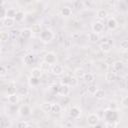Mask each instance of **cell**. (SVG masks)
<instances>
[{
    "mask_svg": "<svg viewBox=\"0 0 128 128\" xmlns=\"http://www.w3.org/2000/svg\"><path fill=\"white\" fill-rule=\"evenodd\" d=\"M77 83H78V80H77V78L74 77V76L66 75V76H64V77L61 79V84H62V85H67V86H69V87H70V86L74 87V86L77 85Z\"/></svg>",
    "mask_w": 128,
    "mask_h": 128,
    "instance_id": "3957f363",
    "label": "cell"
},
{
    "mask_svg": "<svg viewBox=\"0 0 128 128\" xmlns=\"http://www.w3.org/2000/svg\"><path fill=\"white\" fill-rule=\"evenodd\" d=\"M4 3H5L4 1H2V0H0V6H3V5H4Z\"/></svg>",
    "mask_w": 128,
    "mask_h": 128,
    "instance_id": "b9f144b4",
    "label": "cell"
},
{
    "mask_svg": "<svg viewBox=\"0 0 128 128\" xmlns=\"http://www.w3.org/2000/svg\"><path fill=\"white\" fill-rule=\"evenodd\" d=\"M84 73H85V71H84V69L83 68H76L75 70H74V77H76V78H82L83 77V75H84Z\"/></svg>",
    "mask_w": 128,
    "mask_h": 128,
    "instance_id": "484cf974",
    "label": "cell"
},
{
    "mask_svg": "<svg viewBox=\"0 0 128 128\" xmlns=\"http://www.w3.org/2000/svg\"><path fill=\"white\" fill-rule=\"evenodd\" d=\"M104 28L105 27H104V24H103L102 21H95L92 24V30H93V32H95L97 34L103 32L104 31Z\"/></svg>",
    "mask_w": 128,
    "mask_h": 128,
    "instance_id": "9c48e42d",
    "label": "cell"
},
{
    "mask_svg": "<svg viewBox=\"0 0 128 128\" xmlns=\"http://www.w3.org/2000/svg\"><path fill=\"white\" fill-rule=\"evenodd\" d=\"M116 108H117V105H116V103H115L114 101L109 103V109H111V110H116Z\"/></svg>",
    "mask_w": 128,
    "mask_h": 128,
    "instance_id": "f35d334b",
    "label": "cell"
},
{
    "mask_svg": "<svg viewBox=\"0 0 128 128\" xmlns=\"http://www.w3.org/2000/svg\"><path fill=\"white\" fill-rule=\"evenodd\" d=\"M30 30L32 31L33 34H40V32H41V26H40V24H33L31 26Z\"/></svg>",
    "mask_w": 128,
    "mask_h": 128,
    "instance_id": "f546056e",
    "label": "cell"
},
{
    "mask_svg": "<svg viewBox=\"0 0 128 128\" xmlns=\"http://www.w3.org/2000/svg\"><path fill=\"white\" fill-rule=\"evenodd\" d=\"M81 114H82V111H81V109H80L79 107H77V106H73V107H71L70 110H69V116H70L71 118H73V119H78V118H80Z\"/></svg>",
    "mask_w": 128,
    "mask_h": 128,
    "instance_id": "52a82bcc",
    "label": "cell"
},
{
    "mask_svg": "<svg viewBox=\"0 0 128 128\" xmlns=\"http://www.w3.org/2000/svg\"><path fill=\"white\" fill-rule=\"evenodd\" d=\"M99 122H100V118H99L97 113H90V114H88V116H87V123H88L89 126L94 127L95 125L99 124Z\"/></svg>",
    "mask_w": 128,
    "mask_h": 128,
    "instance_id": "277c9868",
    "label": "cell"
},
{
    "mask_svg": "<svg viewBox=\"0 0 128 128\" xmlns=\"http://www.w3.org/2000/svg\"><path fill=\"white\" fill-rule=\"evenodd\" d=\"M28 82H29V85H30V86L35 87V86H38V85H39L40 80H39L38 78H35V77H31V76H30Z\"/></svg>",
    "mask_w": 128,
    "mask_h": 128,
    "instance_id": "4dcf8cb0",
    "label": "cell"
},
{
    "mask_svg": "<svg viewBox=\"0 0 128 128\" xmlns=\"http://www.w3.org/2000/svg\"><path fill=\"white\" fill-rule=\"evenodd\" d=\"M105 79L108 81V82H112L116 79V73L115 72H107L105 74Z\"/></svg>",
    "mask_w": 128,
    "mask_h": 128,
    "instance_id": "4316f807",
    "label": "cell"
},
{
    "mask_svg": "<svg viewBox=\"0 0 128 128\" xmlns=\"http://www.w3.org/2000/svg\"><path fill=\"white\" fill-rule=\"evenodd\" d=\"M56 61H57V56L54 52H48L45 54L44 56V62L47 63L48 65H53V64H56Z\"/></svg>",
    "mask_w": 128,
    "mask_h": 128,
    "instance_id": "5b68a950",
    "label": "cell"
},
{
    "mask_svg": "<svg viewBox=\"0 0 128 128\" xmlns=\"http://www.w3.org/2000/svg\"><path fill=\"white\" fill-rule=\"evenodd\" d=\"M99 48H100V50L102 51V52H104V53H109L110 51H111V44L108 42V41H104V42H102L101 44H100V46H99Z\"/></svg>",
    "mask_w": 128,
    "mask_h": 128,
    "instance_id": "5bb4252c",
    "label": "cell"
},
{
    "mask_svg": "<svg viewBox=\"0 0 128 128\" xmlns=\"http://www.w3.org/2000/svg\"><path fill=\"white\" fill-rule=\"evenodd\" d=\"M96 99H98V100H101V99H104V97H105V91L103 90V89H100V88H98L97 90H96V92L94 93V95H93Z\"/></svg>",
    "mask_w": 128,
    "mask_h": 128,
    "instance_id": "7402d4cb",
    "label": "cell"
},
{
    "mask_svg": "<svg viewBox=\"0 0 128 128\" xmlns=\"http://www.w3.org/2000/svg\"><path fill=\"white\" fill-rule=\"evenodd\" d=\"M54 33H53V31L51 30V29H48V28H46V29H44V30H41V32H40V34H39V38H40V40L42 41V42H44V43H49V42H51L53 39H54Z\"/></svg>",
    "mask_w": 128,
    "mask_h": 128,
    "instance_id": "6da1fadb",
    "label": "cell"
},
{
    "mask_svg": "<svg viewBox=\"0 0 128 128\" xmlns=\"http://www.w3.org/2000/svg\"><path fill=\"white\" fill-rule=\"evenodd\" d=\"M104 120L106 123H116L118 120V113L116 110L107 109L104 111Z\"/></svg>",
    "mask_w": 128,
    "mask_h": 128,
    "instance_id": "7a4b0ae2",
    "label": "cell"
},
{
    "mask_svg": "<svg viewBox=\"0 0 128 128\" xmlns=\"http://www.w3.org/2000/svg\"><path fill=\"white\" fill-rule=\"evenodd\" d=\"M19 115L22 116V117H26V116H29L31 114V107L28 105V104H23L19 107Z\"/></svg>",
    "mask_w": 128,
    "mask_h": 128,
    "instance_id": "8992f818",
    "label": "cell"
},
{
    "mask_svg": "<svg viewBox=\"0 0 128 128\" xmlns=\"http://www.w3.org/2000/svg\"><path fill=\"white\" fill-rule=\"evenodd\" d=\"M51 105H52V103H50V102H44L41 104V110L44 112H49V111H51Z\"/></svg>",
    "mask_w": 128,
    "mask_h": 128,
    "instance_id": "1f68e13d",
    "label": "cell"
},
{
    "mask_svg": "<svg viewBox=\"0 0 128 128\" xmlns=\"http://www.w3.org/2000/svg\"><path fill=\"white\" fill-rule=\"evenodd\" d=\"M32 35H33V33L30 30V28H24L20 31V36L23 39H30L32 37Z\"/></svg>",
    "mask_w": 128,
    "mask_h": 128,
    "instance_id": "7c38bea8",
    "label": "cell"
},
{
    "mask_svg": "<svg viewBox=\"0 0 128 128\" xmlns=\"http://www.w3.org/2000/svg\"><path fill=\"white\" fill-rule=\"evenodd\" d=\"M60 14L63 16V17H70L71 16V14H72V9H71V7H69V6H64V7H62L61 8V10H60Z\"/></svg>",
    "mask_w": 128,
    "mask_h": 128,
    "instance_id": "2e32d148",
    "label": "cell"
},
{
    "mask_svg": "<svg viewBox=\"0 0 128 128\" xmlns=\"http://www.w3.org/2000/svg\"><path fill=\"white\" fill-rule=\"evenodd\" d=\"M51 72L53 75H56V76H59V75H62L63 72H64V68L61 64H53L52 67H51Z\"/></svg>",
    "mask_w": 128,
    "mask_h": 128,
    "instance_id": "30bf717a",
    "label": "cell"
},
{
    "mask_svg": "<svg viewBox=\"0 0 128 128\" xmlns=\"http://www.w3.org/2000/svg\"><path fill=\"white\" fill-rule=\"evenodd\" d=\"M120 48L124 51H126L128 49V40H122L120 42Z\"/></svg>",
    "mask_w": 128,
    "mask_h": 128,
    "instance_id": "d590c367",
    "label": "cell"
},
{
    "mask_svg": "<svg viewBox=\"0 0 128 128\" xmlns=\"http://www.w3.org/2000/svg\"><path fill=\"white\" fill-rule=\"evenodd\" d=\"M9 36H10V33H9V32H7V31H1V32H0V41H1V42H6V41H8Z\"/></svg>",
    "mask_w": 128,
    "mask_h": 128,
    "instance_id": "83f0119b",
    "label": "cell"
},
{
    "mask_svg": "<svg viewBox=\"0 0 128 128\" xmlns=\"http://www.w3.org/2000/svg\"><path fill=\"white\" fill-rule=\"evenodd\" d=\"M93 128H103V126H102V125H100V124H97V125H95Z\"/></svg>",
    "mask_w": 128,
    "mask_h": 128,
    "instance_id": "60d3db41",
    "label": "cell"
},
{
    "mask_svg": "<svg viewBox=\"0 0 128 128\" xmlns=\"http://www.w3.org/2000/svg\"><path fill=\"white\" fill-rule=\"evenodd\" d=\"M19 95L16 94V93H13V94H10L8 96V103L11 104V105H16L18 102H19Z\"/></svg>",
    "mask_w": 128,
    "mask_h": 128,
    "instance_id": "9a60e30c",
    "label": "cell"
},
{
    "mask_svg": "<svg viewBox=\"0 0 128 128\" xmlns=\"http://www.w3.org/2000/svg\"><path fill=\"white\" fill-rule=\"evenodd\" d=\"M25 18V13L22 11V10H17L16 12V15L14 17V20L15 22H22Z\"/></svg>",
    "mask_w": 128,
    "mask_h": 128,
    "instance_id": "44dd1931",
    "label": "cell"
},
{
    "mask_svg": "<svg viewBox=\"0 0 128 128\" xmlns=\"http://www.w3.org/2000/svg\"><path fill=\"white\" fill-rule=\"evenodd\" d=\"M6 11L7 9L4 7V6H0V19H4L6 18Z\"/></svg>",
    "mask_w": 128,
    "mask_h": 128,
    "instance_id": "e575fe53",
    "label": "cell"
},
{
    "mask_svg": "<svg viewBox=\"0 0 128 128\" xmlns=\"http://www.w3.org/2000/svg\"><path fill=\"white\" fill-rule=\"evenodd\" d=\"M30 72H31V77H35V78L40 79L41 76H42V72H43V70H41V69L38 68V67H35V68H33Z\"/></svg>",
    "mask_w": 128,
    "mask_h": 128,
    "instance_id": "ffe728a7",
    "label": "cell"
},
{
    "mask_svg": "<svg viewBox=\"0 0 128 128\" xmlns=\"http://www.w3.org/2000/svg\"><path fill=\"white\" fill-rule=\"evenodd\" d=\"M99 34H97V33H95V32H90L89 34H88V39L91 41V42H98V40H99Z\"/></svg>",
    "mask_w": 128,
    "mask_h": 128,
    "instance_id": "d4e9b609",
    "label": "cell"
},
{
    "mask_svg": "<svg viewBox=\"0 0 128 128\" xmlns=\"http://www.w3.org/2000/svg\"><path fill=\"white\" fill-rule=\"evenodd\" d=\"M23 61H24V63H25L26 65H31V64H33V63L35 62V55L32 54V53L27 54V55H25Z\"/></svg>",
    "mask_w": 128,
    "mask_h": 128,
    "instance_id": "ac0fdd59",
    "label": "cell"
},
{
    "mask_svg": "<svg viewBox=\"0 0 128 128\" xmlns=\"http://www.w3.org/2000/svg\"><path fill=\"white\" fill-rule=\"evenodd\" d=\"M94 78H95L94 77V74L91 73V72H85L84 75H83V77H82V79L84 80V82L87 83V84H91L94 81Z\"/></svg>",
    "mask_w": 128,
    "mask_h": 128,
    "instance_id": "4fadbf2b",
    "label": "cell"
},
{
    "mask_svg": "<svg viewBox=\"0 0 128 128\" xmlns=\"http://www.w3.org/2000/svg\"><path fill=\"white\" fill-rule=\"evenodd\" d=\"M29 124L26 122V121H19L18 123H17V128H26L27 126H28Z\"/></svg>",
    "mask_w": 128,
    "mask_h": 128,
    "instance_id": "8d00e7d4",
    "label": "cell"
},
{
    "mask_svg": "<svg viewBox=\"0 0 128 128\" xmlns=\"http://www.w3.org/2000/svg\"><path fill=\"white\" fill-rule=\"evenodd\" d=\"M106 24H107V27L109 30H115L118 27V22L115 17H109Z\"/></svg>",
    "mask_w": 128,
    "mask_h": 128,
    "instance_id": "8fae6325",
    "label": "cell"
},
{
    "mask_svg": "<svg viewBox=\"0 0 128 128\" xmlns=\"http://www.w3.org/2000/svg\"><path fill=\"white\" fill-rule=\"evenodd\" d=\"M96 15H97V18L104 19V18H106L108 16V12L105 9H98L97 12H96Z\"/></svg>",
    "mask_w": 128,
    "mask_h": 128,
    "instance_id": "cb8c5ba5",
    "label": "cell"
},
{
    "mask_svg": "<svg viewBox=\"0 0 128 128\" xmlns=\"http://www.w3.org/2000/svg\"><path fill=\"white\" fill-rule=\"evenodd\" d=\"M0 43H1V41H0Z\"/></svg>",
    "mask_w": 128,
    "mask_h": 128,
    "instance_id": "f6af8a7d",
    "label": "cell"
},
{
    "mask_svg": "<svg viewBox=\"0 0 128 128\" xmlns=\"http://www.w3.org/2000/svg\"><path fill=\"white\" fill-rule=\"evenodd\" d=\"M98 89V87L96 86V84H89L88 85V88H87V91H88V93L89 94H91V95H94V93L96 92V90Z\"/></svg>",
    "mask_w": 128,
    "mask_h": 128,
    "instance_id": "d6a6232c",
    "label": "cell"
},
{
    "mask_svg": "<svg viewBox=\"0 0 128 128\" xmlns=\"http://www.w3.org/2000/svg\"><path fill=\"white\" fill-rule=\"evenodd\" d=\"M26 128H34V127H33V126H32V125H28V126H27V127H26Z\"/></svg>",
    "mask_w": 128,
    "mask_h": 128,
    "instance_id": "7bdbcfd3",
    "label": "cell"
},
{
    "mask_svg": "<svg viewBox=\"0 0 128 128\" xmlns=\"http://www.w3.org/2000/svg\"><path fill=\"white\" fill-rule=\"evenodd\" d=\"M1 53H2V49L0 48V54H1Z\"/></svg>",
    "mask_w": 128,
    "mask_h": 128,
    "instance_id": "ee69618b",
    "label": "cell"
},
{
    "mask_svg": "<svg viewBox=\"0 0 128 128\" xmlns=\"http://www.w3.org/2000/svg\"><path fill=\"white\" fill-rule=\"evenodd\" d=\"M121 104H122V106H123L124 108H127V107H128V97H127V96H125V97L122 98Z\"/></svg>",
    "mask_w": 128,
    "mask_h": 128,
    "instance_id": "74e56055",
    "label": "cell"
},
{
    "mask_svg": "<svg viewBox=\"0 0 128 128\" xmlns=\"http://www.w3.org/2000/svg\"><path fill=\"white\" fill-rule=\"evenodd\" d=\"M69 93H70V87H69V86H67V85H62V84H60V85L58 86V89H57V94H58V95L65 97V96H68Z\"/></svg>",
    "mask_w": 128,
    "mask_h": 128,
    "instance_id": "ba28073f",
    "label": "cell"
},
{
    "mask_svg": "<svg viewBox=\"0 0 128 128\" xmlns=\"http://www.w3.org/2000/svg\"><path fill=\"white\" fill-rule=\"evenodd\" d=\"M15 20H14V18H8V17H6V18H4L3 19V25H4V27H6V28H11V27H13L14 25H15Z\"/></svg>",
    "mask_w": 128,
    "mask_h": 128,
    "instance_id": "e0dca14e",
    "label": "cell"
},
{
    "mask_svg": "<svg viewBox=\"0 0 128 128\" xmlns=\"http://www.w3.org/2000/svg\"><path fill=\"white\" fill-rule=\"evenodd\" d=\"M16 12H17V10L15 8H8L7 11H6V17H8V18H14L15 15H16Z\"/></svg>",
    "mask_w": 128,
    "mask_h": 128,
    "instance_id": "f1b7e54d",
    "label": "cell"
},
{
    "mask_svg": "<svg viewBox=\"0 0 128 128\" xmlns=\"http://www.w3.org/2000/svg\"><path fill=\"white\" fill-rule=\"evenodd\" d=\"M112 67H113V70H114V71L119 72V71H121V70L124 68V62L121 61V60H117V61H115V62L113 63Z\"/></svg>",
    "mask_w": 128,
    "mask_h": 128,
    "instance_id": "d6986e66",
    "label": "cell"
},
{
    "mask_svg": "<svg viewBox=\"0 0 128 128\" xmlns=\"http://www.w3.org/2000/svg\"><path fill=\"white\" fill-rule=\"evenodd\" d=\"M57 89H58V86H53V87H51V90H52L54 93H57Z\"/></svg>",
    "mask_w": 128,
    "mask_h": 128,
    "instance_id": "ab89813d",
    "label": "cell"
},
{
    "mask_svg": "<svg viewBox=\"0 0 128 128\" xmlns=\"http://www.w3.org/2000/svg\"><path fill=\"white\" fill-rule=\"evenodd\" d=\"M61 109H62V107H61L60 104H58V103H52V105H51V112L52 113L58 114V113L61 112Z\"/></svg>",
    "mask_w": 128,
    "mask_h": 128,
    "instance_id": "603a6c76",
    "label": "cell"
},
{
    "mask_svg": "<svg viewBox=\"0 0 128 128\" xmlns=\"http://www.w3.org/2000/svg\"><path fill=\"white\" fill-rule=\"evenodd\" d=\"M7 68L4 65H0V77H5L7 75Z\"/></svg>",
    "mask_w": 128,
    "mask_h": 128,
    "instance_id": "836d02e7",
    "label": "cell"
}]
</instances>
